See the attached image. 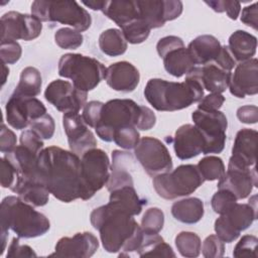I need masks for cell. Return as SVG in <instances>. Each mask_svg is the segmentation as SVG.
I'll use <instances>...</instances> for the list:
<instances>
[{"label": "cell", "mask_w": 258, "mask_h": 258, "mask_svg": "<svg viewBox=\"0 0 258 258\" xmlns=\"http://www.w3.org/2000/svg\"><path fill=\"white\" fill-rule=\"evenodd\" d=\"M38 180L57 200L81 199V158L57 146L43 148L37 160Z\"/></svg>", "instance_id": "obj_1"}, {"label": "cell", "mask_w": 258, "mask_h": 258, "mask_svg": "<svg viewBox=\"0 0 258 258\" xmlns=\"http://www.w3.org/2000/svg\"><path fill=\"white\" fill-rule=\"evenodd\" d=\"M90 220L92 226L99 231L103 248L108 253L122 250L120 257L136 254L144 232L133 216L108 203L93 210Z\"/></svg>", "instance_id": "obj_2"}, {"label": "cell", "mask_w": 258, "mask_h": 258, "mask_svg": "<svg viewBox=\"0 0 258 258\" xmlns=\"http://www.w3.org/2000/svg\"><path fill=\"white\" fill-rule=\"evenodd\" d=\"M1 242L3 254L8 230L13 231L17 237L30 239L44 235L50 228L48 219L34 210L33 206L22 201L19 197L9 196L3 199L0 208Z\"/></svg>", "instance_id": "obj_3"}, {"label": "cell", "mask_w": 258, "mask_h": 258, "mask_svg": "<svg viewBox=\"0 0 258 258\" xmlns=\"http://www.w3.org/2000/svg\"><path fill=\"white\" fill-rule=\"evenodd\" d=\"M144 97L155 110L173 112L200 102L204 97V89L197 80L187 76L180 83L150 79L145 86Z\"/></svg>", "instance_id": "obj_4"}, {"label": "cell", "mask_w": 258, "mask_h": 258, "mask_svg": "<svg viewBox=\"0 0 258 258\" xmlns=\"http://www.w3.org/2000/svg\"><path fill=\"white\" fill-rule=\"evenodd\" d=\"M107 68L98 59L81 53H66L58 60L57 72L62 78L70 79L81 91L94 90L106 77Z\"/></svg>", "instance_id": "obj_5"}, {"label": "cell", "mask_w": 258, "mask_h": 258, "mask_svg": "<svg viewBox=\"0 0 258 258\" xmlns=\"http://www.w3.org/2000/svg\"><path fill=\"white\" fill-rule=\"evenodd\" d=\"M31 15L41 22L70 25L79 32L86 31L92 24L89 12L76 1L36 0L31 4Z\"/></svg>", "instance_id": "obj_6"}, {"label": "cell", "mask_w": 258, "mask_h": 258, "mask_svg": "<svg viewBox=\"0 0 258 258\" xmlns=\"http://www.w3.org/2000/svg\"><path fill=\"white\" fill-rule=\"evenodd\" d=\"M141 114V105L131 99H113L103 105L101 118L95 131L106 142L113 141L114 132L123 127H136Z\"/></svg>", "instance_id": "obj_7"}, {"label": "cell", "mask_w": 258, "mask_h": 258, "mask_svg": "<svg viewBox=\"0 0 258 258\" xmlns=\"http://www.w3.org/2000/svg\"><path fill=\"white\" fill-rule=\"evenodd\" d=\"M205 179L195 164H181L175 169L153 177V187L165 200H174L195 192Z\"/></svg>", "instance_id": "obj_8"}, {"label": "cell", "mask_w": 258, "mask_h": 258, "mask_svg": "<svg viewBox=\"0 0 258 258\" xmlns=\"http://www.w3.org/2000/svg\"><path fill=\"white\" fill-rule=\"evenodd\" d=\"M110 169L109 157L100 148H92L81 156V200H90L106 185Z\"/></svg>", "instance_id": "obj_9"}, {"label": "cell", "mask_w": 258, "mask_h": 258, "mask_svg": "<svg viewBox=\"0 0 258 258\" xmlns=\"http://www.w3.org/2000/svg\"><path fill=\"white\" fill-rule=\"evenodd\" d=\"M257 196L254 195L248 204L236 203L227 213L215 221L214 229L224 243L234 242L242 231L248 229L257 218Z\"/></svg>", "instance_id": "obj_10"}, {"label": "cell", "mask_w": 258, "mask_h": 258, "mask_svg": "<svg viewBox=\"0 0 258 258\" xmlns=\"http://www.w3.org/2000/svg\"><path fill=\"white\" fill-rule=\"evenodd\" d=\"M194 125L205 137L206 146L203 154L221 153L225 147L228 121L226 115L219 111L197 109L191 114Z\"/></svg>", "instance_id": "obj_11"}, {"label": "cell", "mask_w": 258, "mask_h": 258, "mask_svg": "<svg viewBox=\"0 0 258 258\" xmlns=\"http://www.w3.org/2000/svg\"><path fill=\"white\" fill-rule=\"evenodd\" d=\"M134 153L146 173L152 177L172 169V159L167 147L157 138L142 137Z\"/></svg>", "instance_id": "obj_12"}, {"label": "cell", "mask_w": 258, "mask_h": 258, "mask_svg": "<svg viewBox=\"0 0 258 258\" xmlns=\"http://www.w3.org/2000/svg\"><path fill=\"white\" fill-rule=\"evenodd\" d=\"M6 121L16 130L25 129L30 123L46 114V108L35 97H26L13 92L5 106Z\"/></svg>", "instance_id": "obj_13"}, {"label": "cell", "mask_w": 258, "mask_h": 258, "mask_svg": "<svg viewBox=\"0 0 258 258\" xmlns=\"http://www.w3.org/2000/svg\"><path fill=\"white\" fill-rule=\"evenodd\" d=\"M45 100L56 110L67 113H79L87 102V92L76 88L64 80H54L44 91Z\"/></svg>", "instance_id": "obj_14"}, {"label": "cell", "mask_w": 258, "mask_h": 258, "mask_svg": "<svg viewBox=\"0 0 258 258\" xmlns=\"http://www.w3.org/2000/svg\"><path fill=\"white\" fill-rule=\"evenodd\" d=\"M1 41L18 39L32 40L38 37L42 30L41 21L29 14L9 11L1 17Z\"/></svg>", "instance_id": "obj_15"}, {"label": "cell", "mask_w": 258, "mask_h": 258, "mask_svg": "<svg viewBox=\"0 0 258 258\" xmlns=\"http://www.w3.org/2000/svg\"><path fill=\"white\" fill-rule=\"evenodd\" d=\"M140 18L150 28H158L166 21L179 17L182 2L178 0H137Z\"/></svg>", "instance_id": "obj_16"}, {"label": "cell", "mask_w": 258, "mask_h": 258, "mask_svg": "<svg viewBox=\"0 0 258 258\" xmlns=\"http://www.w3.org/2000/svg\"><path fill=\"white\" fill-rule=\"evenodd\" d=\"M62 126L68 137L70 149L78 156L97 146V140L89 126L79 113H67L62 116Z\"/></svg>", "instance_id": "obj_17"}, {"label": "cell", "mask_w": 258, "mask_h": 258, "mask_svg": "<svg viewBox=\"0 0 258 258\" xmlns=\"http://www.w3.org/2000/svg\"><path fill=\"white\" fill-rule=\"evenodd\" d=\"M253 186H257V173L255 165L242 167L228 163V169L219 178L218 188L231 191L237 200H243L250 196Z\"/></svg>", "instance_id": "obj_18"}, {"label": "cell", "mask_w": 258, "mask_h": 258, "mask_svg": "<svg viewBox=\"0 0 258 258\" xmlns=\"http://www.w3.org/2000/svg\"><path fill=\"white\" fill-rule=\"evenodd\" d=\"M99 248L97 237L91 232L77 233L73 237H62L55 245L52 257L88 258L93 256Z\"/></svg>", "instance_id": "obj_19"}, {"label": "cell", "mask_w": 258, "mask_h": 258, "mask_svg": "<svg viewBox=\"0 0 258 258\" xmlns=\"http://www.w3.org/2000/svg\"><path fill=\"white\" fill-rule=\"evenodd\" d=\"M230 93L240 99L258 93V60L251 58L239 62L231 74Z\"/></svg>", "instance_id": "obj_20"}, {"label": "cell", "mask_w": 258, "mask_h": 258, "mask_svg": "<svg viewBox=\"0 0 258 258\" xmlns=\"http://www.w3.org/2000/svg\"><path fill=\"white\" fill-rule=\"evenodd\" d=\"M173 149L181 160L190 159L204 152L206 141L202 132L191 124L181 125L173 137Z\"/></svg>", "instance_id": "obj_21"}, {"label": "cell", "mask_w": 258, "mask_h": 258, "mask_svg": "<svg viewBox=\"0 0 258 258\" xmlns=\"http://www.w3.org/2000/svg\"><path fill=\"white\" fill-rule=\"evenodd\" d=\"M257 137L258 133L254 129L243 128L238 131L229 163L242 167L254 166L256 163Z\"/></svg>", "instance_id": "obj_22"}, {"label": "cell", "mask_w": 258, "mask_h": 258, "mask_svg": "<svg viewBox=\"0 0 258 258\" xmlns=\"http://www.w3.org/2000/svg\"><path fill=\"white\" fill-rule=\"evenodd\" d=\"M107 85L118 92H133L139 84V71L129 61H118L110 64L106 71Z\"/></svg>", "instance_id": "obj_23"}, {"label": "cell", "mask_w": 258, "mask_h": 258, "mask_svg": "<svg viewBox=\"0 0 258 258\" xmlns=\"http://www.w3.org/2000/svg\"><path fill=\"white\" fill-rule=\"evenodd\" d=\"M231 74L232 72H226L212 62L196 66L186 76L197 80L203 89L211 93L222 94L229 87Z\"/></svg>", "instance_id": "obj_24"}, {"label": "cell", "mask_w": 258, "mask_h": 258, "mask_svg": "<svg viewBox=\"0 0 258 258\" xmlns=\"http://www.w3.org/2000/svg\"><path fill=\"white\" fill-rule=\"evenodd\" d=\"M101 11L120 28L140 19L137 0H105Z\"/></svg>", "instance_id": "obj_25"}, {"label": "cell", "mask_w": 258, "mask_h": 258, "mask_svg": "<svg viewBox=\"0 0 258 258\" xmlns=\"http://www.w3.org/2000/svg\"><path fill=\"white\" fill-rule=\"evenodd\" d=\"M221 43L214 35L204 34L191 40L186 47L196 66L214 62L221 50Z\"/></svg>", "instance_id": "obj_26"}, {"label": "cell", "mask_w": 258, "mask_h": 258, "mask_svg": "<svg viewBox=\"0 0 258 258\" xmlns=\"http://www.w3.org/2000/svg\"><path fill=\"white\" fill-rule=\"evenodd\" d=\"M131 159H132V156L128 152L121 151V150H114L112 152V160H113V163L111 166L112 171L106 183L107 189L109 191H112L127 185H134L132 175L128 171L129 160Z\"/></svg>", "instance_id": "obj_27"}, {"label": "cell", "mask_w": 258, "mask_h": 258, "mask_svg": "<svg viewBox=\"0 0 258 258\" xmlns=\"http://www.w3.org/2000/svg\"><path fill=\"white\" fill-rule=\"evenodd\" d=\"M109 204L134 217L141 213L146 201L137 195L134 185H127L110 191Z\"/></svg>", "instance_id": "obj_28"}, {"label": "cell", "mask_w": 258, "mask_h": 258, "mask_svg": "<svg viewBox=\"0 0 258 258\" xmlns=\"http://www.w3.org/2000/svg\"><path fill=\"white\" fill-rule=\"evenodd\" d=\"M228 47L236 61L242 62L255 55L257 38L245 30H236L229 37Z\"/></svg>", "instance_id": "obj_29"}, {"label": "cell", "mask_w": 258, "mask_h": 258, "mask_svg": "<svg viewBox=\"0 0 258 258\" xmlns=\"http://www.w3.org/2000/svg\"><path fill=\"white\" fill-rule=\"evenodd\" d=\"M204 203L199 198H186L173 203L171 215L183 224H196L204 217Z\"/></svg>", "instance_id": "obj_30"}, {"label": "cell", "mask_w": 258, "mask_h": 258, "mask_svg": "<svg viewBox=\"0 0 258 258\" xmlns=\"http://www.w3.org/2000/svg\"><path fill=\"white\" fill-rule=\"evenodd\" d=\"M162 58L165 71L175 78L187 75L196 67L185 46L167 52Z\"/></svg>", "instance_id": "obj_31"}, {"label": "cell", "mask_w": 258, "mask_h": 258, "mask_svg": "<svg viewBox=\"0 0 258 258\" xmlns=\"http://www.w3.org/2000/svg\"><path fill=\"white\" fill-rule=\"evenodd\" d=\"M139 257L153 256V257H175L170 245L165 243L163 238L158 234H145L141 241L139 248L136 251Z\"/></svg>", "instance_id": "obj_32"}, {"label": "cell", "mask_w": 258, "mask_h": 258, "mask_svg": "<svg viewBox=\"0 0 258 258\" xmlns=\"http://www.w3.org/2000/svg\"><path fill=\"white\" fill-rule=\"evenodd\" d=\"M99 47L103 53L109 56H118L127 50V40L121 30L109 28L100 34Z\"/></svg>", "instance_id": "obj_33"}, {"label": "cell", "mask_w": 258, "mask_h": 258, "mask_svg": "<svg viewBox=\"0 0 258 258\" xmlns=\"http://www.w3.org/2000/svg\"><path fill=\"white\" fill-rule=\"evenodd\" d=\"M41 85L40 72L34 67H27L22 70L14 93L26 97H35L40 93Z\"/></svg>", "instance_id": "obj_34"}, {"label": "cell", "mask_w": 258, "mask_h": 258, "mask_svg": "<svg viewBox=\"0 0 258 258\" xmlns=\"http://www.w3.org/2000/svg\"><path fill=\"white\" fill-rule=\"evenodd\" d=\"M24 202L33 207H42L48 203L49 191L40 182H28L17 186L12 190Z\"/></svg>", "instance_id": "obj_35"}, {"label": "cell", "mask_w": 258, "mask_h": 258, "mask_svg": "<svg viewBox=\"0 0 258 258\" xmlns=\"http://www.w3.org/2000/svg\"><path fill=\"white\" fill-rule=\"evenodd\" d=\"M175 246L179 254L186 258H196L201 254L202 242L194 232L182 231L175 237Z\"/></svg>", "instance_id": "obj_36"}, {"label": "cell", "mask_w": 258, "mask_h": 258, "mask_svg": "<svg viewBox=\"0 0 258 258\" xmlns=\"http://www.w3.org/2000/svg\"><path fill=\"white\" fill-rule=\"evenodd\" d=\"M198 168L205 180H216L223 176L225 173V164L218 156H206L198 163Z\"/></svg>", "instance_id": "obj_37"}, {"label": "cell", "mask_w": 258, "mask_h": 258, "mask_svg": "<svg viewBox=\"0 0 258 258\" xmlns=\"http://www.w3.org/2000/svg\"><path fill=\"white\" fill-rule=\"evenodd\" d=\"M164 225V214L158 208H149L141 219V229L145 234H158Z\"/></svg>", "instance_id": "obj_38"}, {"label": "cell", "mask_w": 258, "mask_h": 258, "mask_svg": "<svg viewBox=\"0 0 258 258\" xmlns=\"http://www.w3.org/2000/svg\"><path fill=\"white\" fill-rule=\"evenodd\" d=\"M150 30L151 29L143 22L141 18L121 28L127 42L132 44H138L145 41L149 36Z\"/></svg>", "instance_id": "obj_39"}, {"label": "cell", "mask_w": 258, "mask_h": 258, "mask_svg": "<svg viewBox=\"0 0 258 258\" xmlns=\"http://www.w3.org/2000/svg\"><path fill=\"white\" fill-rule=\"evenodd\" d=\"M83 35L74 28L62 27L55 31L54 41L62 49H76L83 43Z\"/></svg>", "instance_id": "obj_40"}, {"label": "cell", "mask_w": 258, "mask_h": 258, "mask_svg": "<svg viewBox=\"0 0 258 258\" xmlns=\"http://www.w3.org/2000/svg\"><path fill=\"white\" fill-rule=\"evenodd\" d=\"M140 140V134L138 132V129L134 126L129 127H123L120 129H117L114 132L113 141L116 145L123 149H133L136 147Z\"/></svg>", "instance_id": "obj_41"}, {"label": "cell", "mask_w": 258, "mask_h": 258, "mask_svg": "<svg viewBox=\"0 0 258 258\" xmlns=\"http://www.w3.org/2000/svg\"><path fill=\"white\" fill-rule=\"evenodd\" d=\"M236 197L227 189H219L212 198L211 205L215 213L219 215H224L227 213L236 203Z\"/></svg>", "instance_id": "obj_42"}, {"label": "cell", "mask_w": 258, "mask_h": 258, "mask_svg": "<svg viewBox=\"0 0 258 258\" xmlns=\"http://www.w3.org/2000/svg\"><path fill=\"white\" fill-rule=\"evenodd\" d=\"M30 130L36 133L41 139H50L53 136L55 124L53 118L49 114H44L36 120L32 121L29 125Z\"/></svg>", "instance_id": "obj_43"}, {"label": "cell", "mask_w": 258, "mask_h": 258, "mask_svg": "<svg viewBox=\"0 0 258 258\" xmlns=\"http://www.w3.org/2000/svg\"><path fill=\"white\" fill-rule=\"evenodd\" d=\"M257 244L258 239L255 236L245 235L236 244L233 251V256L257 258Z\"/></svg>", "instance_id": "obj_44"}, {"label": "cell", "mask_w": 258, "mask_h": 258, "mask_svg": "<svg viewBox=\"0 0 258 258\" xmlns=\"http://www.w3.org/2000/svg\"><path fill=\"white\" fill-rule=\"evenodd\" d=\"M201 250L206 258H218L224 256L225 245L217 235H210L204 240Z\"/></svg>", "instance_id": "obj_45"}, {"label": "cell", "mask_w": 258, "mask_h": 258, "mask_svg": "<svg viewBox=\"0 0 258 258\" xmlns=\"http://www.w3.org/2000/svg\"><path fill=\"white\" fill-rule=\"evenodd\" d=\"M207 5H209L215 12L222 13L226 12L227 15L236 20L241 12V3L238 1H230V0H215V1H205Z\"/></svg>", "instance_id": "obj_46"}, {"label": "cell", "mask_w": 258, "mask_h": 258, "mask_svg": "<svg viewBox=\"0 0 258 258\" xmlns=\"http://www.w3.org/2000/svg\"><path fill=\"white\" fill-rule=\"evenodd\" d=\"M21 53H22L21 45L17 41H13V40L1 41L0 56L3 63L5 64L15 63L21 57Z\"/></svg>", "instance_id": "obj_47"}, {"label": "cell", "mask_w": 258, "mask_h": 258, "mask_svg": "<svg viewBox=\"0 0 258 258\" xmlns=\"http://www.w3.org/2000/svg\"><path fill=\"white\" fill-rule=\"evenodd\" d=\"M103 105L104 103L100 101H90L89 103H86L85 107L83 108L82 117L89 127L95 129V127L98 125L101 118Z\"/></svg>", "instance_id": "obj_48"}, {"label": "cell", "mask_w": 258, "mask_h": 258, "mask_svg": "<svg viewBox=\"0 0 258 258\" xmlns=\"http://www.w3.org/2000/svg\"><path fill=\"white\" fill-rule=\"evenodd\" d=\"M183 46H184V43L180 37L175 35H168L158 40L156 44V50L158 55L160 57H163L167 52Z\"/></svg>", "instance_id": "obj_49"}, {"label": "cell", "mask_w": 258, "mask_h": 258, "mask_svg": "<svg viewBox=\"0 0 258 258\" xmlns=\"http://www.w3.org/2000/svg\"><path fill=\"white\" fill-rule=\"evenodd\" d=\"M20 145L39 154L43 149V139H41L32 130H25L20 135Z\"/></svg>", "instance_id": "obj_50"}, {"label": "cell", "mask_w": 258, "mask_h": 258, "mask_svg": "<svg viewBox=\"0 0 258 258\" xmlns=\"http://www.w3.org/2000/svg\"><path fill=\"white\" fill-rule=\"evenodd\" d=\"M19 238V237H18ZM18 238H13L7 249V258L11 257H36V253L28 245L20 244Z\"/></svg>", "instance_id": "obj_51"}, {"label": "cell", "mask_w": 258, "mask_h": 258, "mask_svg": "<svg viewBox=\"0 0 258 258\" xmlns=\"http://www.w3.org/2000/svg\"><path fill=\"white\" fill-rule=\"evenodd\" d=\"M0 161H1V185L4 188L11 189L16 181L15 169L5 157H2Z\"/></svg>", "instance_id": "obj_52"}, {"label": "cell", "mask_w": 258, "mask_h": 258, "mask_svg": "<svg viewBox=\"0 0 258 258\" xmlns=\"http://www.w3.org/2000/svg\"><path fill=\"white\" fill-rule=\"evenodd\" d=\"M225 102V97L222 94L212 93L209 94L199 102L198 109L205 111H216L219 110Z\"/></svg>", "instance_id": "obj_53"}, {"label": "cell", "mask_w": 258, "mask_h": 258, "mask_svg": "<svg viewBox=\"0 0 258 258\" xmlns=\"http://www.w3.org/2000/svg\"><path fill=\"white\" fill-rule=\"evenodd\" d=\"M213 63L217 64L226 72H232V70L236 67V59L229 50L228 45H222L221 50Z\"/></svg>", "instance_id": "obj_54"}, {"label": "cell", "mask_w": 258, "mask_h": 258, "mask_svg": "<svg viewBox=\"0 0 258 258\" xmlns=\"http://www.w3.org/2000/svg\"><path fill=\"white\" fill-rule=\"evenodd\" d=\"M16 147V135L5 124L1 125L0 150L2 153L10 152Z\"/></svg>", "instance_id": "obj_55"}, {"label": "cell", "mask_w": 258, "mask_h": 258, "mask_svg": "<svg viewBox=\"0 0 258 258\" xmlns=\"http://www.w3.org/2000/svg\"><path fill=\"white\" fill-rule=\"evenodd\" d=\"M258 4L254 2L253 4L246 6L242 9L241 13V21L247 25L252 27L253 29H258Z\"/></svg>", "instance_id": "obj_56"}, {"label": "cell", "mask_w": 258, "mask_h": 258, "mask_svg": "<svg viewBox=\"0 0 258 258\" xmlns=\"http://www.w3.org/2000/svg\"><path fill=\"white\" fill-rule=\"evenodd\" d=\"M237 118L245 124H255L258 121V108L255 105H245L237 110Z\"/></svg>", "instance_id": "obj_57"}, {"label": "cell", "mask_w": 258, "mask_h": 258, "mask_svg": "<svg viewBox=\"0 0 258 258\" xmlns=\"http://www.w3.org/2000/svg\"><path fill=\"white\" fill-rule=\"evenodd\" d=\"M155 123L156 116L153 111L150 108L141 105V114L136 128L139 130H149L155 125Z\"/></svg>", "instance_id": "obj_58"}, {"label": "cell", "mask_w": 258, "mask_h": 258, "mask_svg": "<svg viewBox=\"0 0 258 258\" xmlns=\"http://www.w3.org/2000/svg\"><path fill=\"white\" fill-rule=\"evenodd\" d=\"M82 4H84L85 6L91 8L92 10H102V7H103V4H104V1H96V0H93V1H82Z\"/></svg>", "instance_id": "obj_59"}, {"label": "cell", "mask_w": 258, "mask_h": 258, "mask_svg": "<svg viewBox=\"0 0 258 258\" xmlns=\"http://www.w3.org/2000/svg\"><path fill=\"white\" fill-rule=\"evenodd\" d=\"M2 64H3V67H2L3 68V81H2V85H4L5 82H6V78L9 75V69L6 67L5 63L2 62Z\"/></svg>", "instance_id": "obj_60"}]
</instances>
